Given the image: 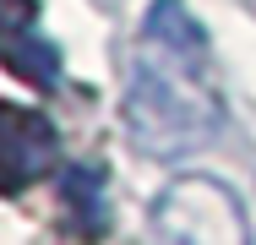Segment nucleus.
Here are the masks:
<instances>
[{
  "instance_id": "f257e3e1",
  "label": "nucleus",
  "mask_w": 256,
  "mask_h": 245,
  "mask_svg": "<svg viewBox=\"0 0 256 245\" xmlns=\"http://www.w3.org/2000/svg\"><path fill=\"white\" fill-rule=\"evenodd\" d=\"M126 131L148 158H186L191 147L224 131V104L212 93L207 54H180L142 38V54L126 76Z\"/></svg>"
},
{
  "instance_id": "f03ea898",
  "label": "nucleus",
  "mask_w": 256,
  "mask_h": 245,
  "mask_svg": "<svg viewBox=\"0 0 256 245\" xmlns=\"http://www.w3.org/2000/svg\"><path fill=\"white\" fill-rule=\"evenodd\" d=\"M153 245H256L246 202L212 174H180L153 202Z\"/></svg>"
},
{
  "instance_id": "7ed1b4c3",
  "label": "nucleus",
  "mask_w": 256,
  "mask_h": 245,
  "mask_svg": "<svg viewBox=\"0 0 256 245\" xmlns=\"http://www.w3.org/2000/svg\"><path fill=\"white\" fill-rule=\"evenodd\" d=\"M60 158V136L38 109L0 104V196H16L22 186L44 180Z\"/></svg>"
},
{
  "instance_id": "20e7f679",
  "label": "nucleus",
  "mask_w": 256,
  "mask_h": 245,
  "mask_svg": "<svg viewBox=\"0 0 256 245\" xmlns=\"http://www.w3.org/2000/svg\"><path fill=\"white\" fill-rule=\"evenodd\" d=\"M0 66H6L11 76L33 82V88H54V76H60V49H54L50 38H38L28 22H16V28L0 33Z\"/></svg>"
},
{
  "instance_id": "39448f33",
  "label": "nucleus",
  "mask_w": 256,
  "mask_h": 245,
  "mask_svg": "<svg viewBox=\"0 0 256 245\" xmlns=\"http://www.w3.org/2000/svg\"><path fill=\"white\" fill-rule=\"evenodd\" d=\"M142 38L164 49H180V54H207V28L191 16L186 0H153L148 16H142Z\"/></svg>"
},
{
  "instance_id": "423d86ee",
  "label": "nucleus",
  "mask_w": 256,
  "mask_h": 245,
  "mask_svg": "<svg viewBox=\"0 0 256 245\" xmlns=\"http://www.w3.org/2000/svg\"><path fill=\"white\" fill-rule=\"evenodd\" d=\"M60 191H66V207L76 212L82 234H98L104 224H109V202H104V174L98 169H88V164L66 169L60 174Z\"/></svg>"
},
{
  "instance_id": "0eeeda50",
  "label": "nucleus",
  "mask_w": 256,
  "mask_h": 245,
  "mask_svg": "<svg viewBox=\"0 0 256 245\" xmlns=\"http://www.w3.org/2000/svg\"><path fill=\"white\" fill-rule=\"evenodd\" d=\"M28 11H33V0H0V16L6 22H28Z\"/></svg>"
}]
</instances>
